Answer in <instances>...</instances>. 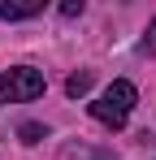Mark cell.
Returning <instances> with one entry per match:
<instances>
[{
	"label": "cell",
	"mask_w": 156,
	"mask_h": 160,
	"mask_svg": "<svg viewBox=\"0 0 156 160\" xmlns=\"http://www.w3.org/2000/svg\"><path fill=\"white\" fill-rule=\"evenodd\" d=\"M134 104H139V91H134V82L117 78L108 91H104L100 100L91 104V117L100 121V126H113V130H122L130 121V112H134Z\"/></svg>",
	"instance_id": "6da1fadb"
},
{
	"label": "cell",
	"mask_w": 156,
	"mask_h": 160,
	"mask_svg": "<svg viewBox=\"0 0 156 160\" xmlns=\"http://www.w3.org/2000/svg\"><path fill=\"white\" fill-rule=\"evenodd\" d=\"M35 95H44V74L35 65H18L0 78V104H26Z\"/></svg>",
	"instance_id": "7a4b0ae2"
},
{
	"label": "cell",
	"mask_w": 156,
	"mask_h": 160,
	"mask_svg": "<svg viewBox=\"0 0 156 160\" xmlns=\"http://www.w3.org/2000/svg\"><path fill=\"white\" fill-rule=\"evenodd\" d=\"M35 13H44V0H0V18L4 22H26Z\"/></svg>",
	"instance_id": "3957f363"
},
{
	"label": "cell",
	"mask_w": 156,
	"mask_h": 160,
	"mask_svg": "<svg viewBox=\"0 0 156 160\" xmlns=\"http://www.w3.org/2000/svg\"><path fill=\"white\" fill-rule=\"evenodd\" d=\"M91 69H82V74H70V78H65V95H70V100H78V95H87V91H91Z\"/></svg>",
	"instance_id": "277c9868"
},
{
	"label": "cell",
	"mask_w": 156,
	"mask_h": 160,
	"mask_svg": "<svg viewBox=\"0 0 156 160\" xmlns=\"http://www.w3.org/2000/svg\"><path fill=\"white\" fill-rule=\"evenodd\" d=\"M18 138H22V143H39V138H48V130L35 126V121H26V126H18Z\"/></svg>",
	"instance_id": "5b68a950"
},
{
	"label": "cell",
	"mask_w": 156,
	"mask_h": 160,
	"mask_svg": "<svg viewBox=\"0 0 156 160\" xmlns=\"http://www.w3.org/2000/svg\"><path fill=\"white\" fill-rule=\"evenodd\" d=\"M139 52H143V56H156V22L148 26V35L139 39Z\"/></svg>",
	"instance_id": "8992f818"
},
{
	"label": "cell",
	"mask_w": 156,
	"mask_h": 160,
	"mask_svg": "<svg viewBox=\"0 0 156 160\" xmlns=\"http://www.w3.org/2000/svg\"><path fill=\"white\" fill-rule=\"evenodd\" d=\"M78 13H82V0H65L61 4V18H78Z\"/></svg>",
	"instance_id": "52a82bcc"
}]
</instances>
